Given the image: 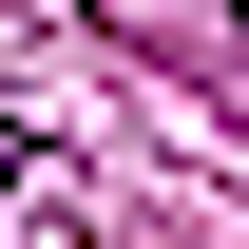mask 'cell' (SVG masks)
<instances>
[{"label":"cell","mask_w":249,"mask_h":249,"mask_svg":"<svg viewBox=\"0 0 249 249\" xmlns=\"http://www.w3.org/2000/svg\"><path fill=\"white\" fill-rule=\"evenodd\" d=\"M19 173H38V154H19V134H0V192H19Z\"/></svg>","instance_id":"1"}]
</instances>
